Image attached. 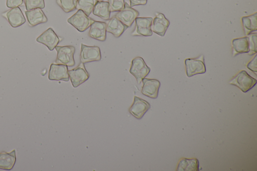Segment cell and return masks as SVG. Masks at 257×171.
Listing matches in <instances>:
<instances>
[{"label": "cell", "instance_id": "obj_1", "mask_svg": "<svg viewBox=\"0 0 257 171\" xmlns=\"http://www.w3.org/2000/svg\"><path fill=\"white\" fill-rule=\"evenodd\" d=\"M256 83V79L250 76L245 70L240 71L229 82L230 84L237 87L244 93L250 90Z\"/></svg>", "mask_w": 257, "mask_h": 171}, {"label": "cell", "instance_id": "obj_2", "mask_svg": "<svg viewBox=\"0 0 257 171\" xmlns=\"http://www.w3.org/2000/svg\"><path fill=\"white\" fill-rule=\"evenodd\" d=\"M57 55L55 60L56 64H63L72 67L75 65L74 55L75 48L73 46H57L55 48Z\"/></svg>", "mask_w": 257, "mask_h": 171}, {"label": "cell", "instance_id": "obj_3", "mask_svg": "<svg viewBox=\"0 0 257 171\" xmlns=\"http://www.w3.org/2000/svg\"><path fill=\"white\" fill-rule=\"evenodd\" d=\"M150 70V68L147 65L142 57H137L132 60L130 73L136 78L138 84L141 83Z\"/></svg>", "mask_w": 257, "mask_h": 171}, {"label": "cell", "instance_id": "obj_4", "mask_svg": "<svg viewBox=\"0 0 257 171\" xmlns=\"http://www.w3.org/2000/svg\"><path fill=\"white\" fill-rule=\"evenodd\" d=\"M186 73L187 77H191L197 74L205 73L206 67L203 55L197 58H188L185 60Z\"/></svg>", "mask_w": 257, "mask_h": 171}, {"label": "cell", "instance_id": "obj_5", "mask_svg": "<svg viewBox=\"0 0 257 171\" xmlns=\"http://www.w3.org/2000/svg\"><path fill=\"white\" fill-rule=\"evenodd\" d=\"M94 21L82 10H78L76 13L68 19L67 22L78 31L82 32L87 29Z\"/></svg>", "mask_w": 257, "mask_h": 171}, {"label": "cell", "instance_id": "obj_6", "mask_svg": "<svg viewBox=\"0 0 257 171\" xmlns=\"http://www.w3.org/2000/svg\"><path fill=\"white\" fill-rule=\"evenodd\" d=\"M135 28L131 35L134 36H151L153 34L151 24L152 17H137L135 19Z\"/></svg>", "mask_w": 257, "mask_h": 171}, {"label": "cell", "instance_id": "obj_7", "mask_svg": "<svg viewBox=\"0 0 257 171\" xmlns=\"http://www.w3.org/2000/svg\"><path fill=\"white\" fill-rule=\"evenodd\" d=\"M101 59V52L98 46H89L81 44L80 59L81 63H85L98 61Z\"/></svg>", "mask_w": 257, "mask_h": 171}, {"label": "cell", "instance_id": "obj_8", "mask_svg": "<svg viewBox=\"0 0 257 171\" xmlns=\"http://www.w3.org/2000/svg\"><path fill=\"white\" fill-rule=\"evenodd\" d=\"M68 73L74 88L84 83L89 77V74L86 71L84 63L81 62L75 68L68 70Z\"/></svg>", "mask_w": 257, "mask_h": 171}, {"label": "cell", "instance_id": "obj_9", "mask_svg": "<svg viewBox=\"0 0 257 171\" xmlns=\"http://www.w3.org/2000/svg\"><path fill=\"white\" fill-rule=\"evenodd\" d=\"M139 15L138 11L130 7L127 3H124V8L119 11L114 16L123 24L130 27Z\"/></svg>", "mask_w": 257, "mask_h": 171}, {"label": "cell", "instance_id": "obj_10", "mask_svg": "<svg viewBox=\"0 0 257 171\" xmlns=\"http://www.w3.org/2000/svg\"><path fill=\"white\" fill-rule=\"evenodd\" d=\"M60 40L52 28H49L40 35L36 41L45 45L50 51L53 50Z\"/></svg>", "mask_w": 257, "mask_h": 171}, {"label": "cell", "instance_id": "obj_11", "mask_svg": "<svg viewBox=\"0 0 257 171\" xmlns=\"http://www.w3.org/2000/svg\"><path fill=\"white\" fill-rule=\"evenodd\" d=\"M48 79L50 80L68 81L69 76L67 66L56 63L51 64L49 71Z\"/></svg>", "mask_w": 257, "mask_h": 171}, {"label": "cell", "instance_id": "obj_12", "mask_svg": "<svg viewBox=\"0 0 257 171\" xmlns=\"http://www.w3.org/2000/svg\"><path fill=\"white\" fill-rule=\"evenodd\" d=\"M2 16L8 20L13 28L20 27L26 22L24 16L19 7L12 8L2 13Z\"/></svg>", "mask_w": 257, "mask_h": 171}, {"label": "cell", "instance_id": "obj_13", "mask_svg": "<svg viewBox=\"0 0 257 171\" xmlns=\"http://www.w3.org/2000/svg\"><path fill=\"white\" fill-rule=\"evenodd\" d=\"M151 105L147 101L134 96V102L130 107V113L138 119H141L146 112L150 108Z\"/></svg>", "mask_w": 257, "mask_h": 171}, {"label": "cell", "instance_id": "obj_14", "mask_svg": "<svg viewBox=\"0 0 257 171\" xmlns=\"http://www.w3.org/2000/svg\"><path fill=\"white\" fill-rule=\"evenodd\" d=\"M170 25V21L164 14L156 13V16L151 24L152 31L158 35L163 37Z\"/></svg>", "mask_w": 257, "mask_h": 171}, {"label": "cell", "instance_id": "obj_15", "mask_svg": "<svg viewBox=\"0 0 257 171\" xmlns=\"http://www.w3.org/2000/svg\"><path fill=\"white\" fill-rule=\"evenodd\" d=\"M142 93L150 98L155 99L158 96L160 82L154 79L144 78L142 81Z\"/></svg>", "mask_w": 257, "mask_h": 171}, {"label": "cell", "instance_id": "obj_16", "mask_svg": "<svg viewBox=\"0 0 257 171\" xmlns=\"http://www.w3.org/2000/svg\"><path fill=\"white\" fill-rule=\"evenodd\" d=\"M88 36L100 41H104L106 38V24L94 21L90 26Z\"/></svg>", "mask_w": 257, "mask_h": 171}, {"label": "cell", "instance_id": "obj_17", "mask_svg": "<svg viewBox=\"0 0 257 171\" xmlns=\"http://www.w3.org/2000/svg\"><path fill=\"white\" fill-rule=\"evenodd\" d=\"M106 24V32L112 34L115 37H119L128 28L115 16L108 20Z\"/></svg>", "mask_w": 257, "mask_h": 171}, {"label": "cell", "instance_id": "obj_18", "mask_svg": "<svg viewBox=\"0 0 257 171\" xmlns=\"http://www.w3.org/2000/svg\"><path fill=\"white\" fill-rule=\"evenodd\" d=\"M27 20L31 26H35L38 24L47 22L48 19L41 9L37 8L25 12Z\"/></svg>", "mask_w": 257, "mask_h": 171}, {"label": "cell", "instance_id": "obj_19", "mask_svg": "<svg viewBox=\"0 0 257 171\" xmlns=\"http://www.w3.org/2000/svg\"><path fill=\"white\" fill-rule=\"evenodd\" d=\"M16 161V150L10 152L3 151L0 152V169L6 170H11Z\"/></svg>", "mask_w": 257, "mask_h": 171}, {"label": "cell", "instance_id": "obj_20", "mask_svg": "<svg viewBox=\"0 0 257 171\" xmlns=\"http://www.w3.org/2000/svg\"><path fill=\"white\" fill-rule=\"evenodd\" d=\"M232 55L233 57L249 52L248 38L247 36L234 39L232 41Z\"/></svg>", "mask_w": 257, "mask_h": 171}, {"label": "cell", "instance_id": "obj_21", "mask_svg": "<svg viewBox=\"0 0 257 171\" xmlns=\"http://www.w3.org/2000/svg\"><path fill=\"white\" fill-rule=\"evenodd\" d=\"M92 13L102 19L108 20L110 18V11L108 2L97 1L93 8Z\"/></svg>", "mask_w": 257, "mask_h": 171}, {"label": "cell", "instance_id": "obj_22", "mask_svg": "<svg viewBox=\"0 0 257 171\" xmlns=\"http://www.w3.org/2000/svg\"><path fill=\"white\" fill-rule=\"evenodd\" d=\"M241 22L244 33L248 35L257 30V13L248 16L242 17Z\"/></svg>", "mask_w": 257, "mask_h": 171}, {"label": "cell", "instance_id": "obj_23", "mask_svg": "<svg viewBox=\"0 0 257 171\" xmlns=\"http://www.w3.org/2000/svg\"><path fill=\"white\" fill-rule=\"evenodd\" d=\"M177 171H199V162L197 158H182L177 168Z\"/></svg>", "mask_w": 257, "mask_h": 171}, {"label": "cell", "instance_id": "obj_24", "mask_svg": "<svg viewBox=\"0 0 257 171\" xmlns=\"http://www.w3.org/2000/svg\"><path fill=\"white\" fill-rule=\"evenodd\" d=\"M97 2L96 0H78L76 9L82 10L89 16Z\"/></svg>", "mask_w": 257, "mask_h": 171}, {"label": "cell", "instance_id": "obj_25", "mask_svg": "<svg viewBox=\"0 0 257 171\" xmlns=\"http://www.w3.org/2000/svg\"><path fill=\"white\" fill-rule=\"evenodd\" d=\"M77 1L78 0H56V3L65 13H69L76 9Z\"/></svg>", "mask_w": 257, "mask_h": 171}, {"label": "cell", "instance_id": "obj_26", "mask_svg": "<svg viewBox=\"0 0 257 171\" xmlns=\"http://www.w3.org/2000/svg\"><path fill=\"white\" fill-rule=\"evenodd\" d=\"M26 9L27 11L45 8L44 0H24Z\"/></svg>", "mask_w": 257, "mask_h": 171}, {"label": "cell", "instance_id": "obj_27", "mask_svg": "<svg viewBox=\"0 0 257 171\" xmlns=\"http://www.w3.org/2000/svg\"><path fill=\"white\" fill-rule=\"evenodd\" d=\"M248 44H249V52L247 53L250 56L255 54L257 52L256 42L257 35L256 33H251L248 35Z\"/></svg>", "mask_w": 257, "mask_h": 171}, {"label": "cell", "instance_id": "obj_28", "mask_svg": "<svg viewBox=\"0 0 257 171\" xmlns=\"http://www.w3.org/2000/svg\"><path fill=\"white\" fill-rule=\"evenodd\" d=\"M110 12H119L124 7V0H107Z\"/></svg>", "mask_w": 257, "mask_h": 171}, {"label": "cell", "instance_id": "obj_29", "mask_svg": "<svg viewBox=\"0 0 257 171\" xmlns=\"http://www.w3.org/2000/svg\"><path fill=\"white\" fill-rule=\"evenodd\" d=\"M23 3V0H7V7L9 8L19 7Z\"/></svg>", "mask_w": 257, "mask_h": 171}, {"label": "cell", "instance_id": "obj_30", "mask_svg": "<svg viewBox=\"0 0 257 171\" xmlns=\"http://www.w3.org/2000/svg\"><path fill=\"white\" fill-rule=\"evenodd\" d=\"M256 57L257 55H255L252 60L249 62L246 67L248 69L253 72L256 74L257 68H256Z\"/></svg>", "mask_w": 257, "mask_h": 171}, {"label": "cell", "instance_id": "obj_31", "mask_svg": "<svg viewBox=\"0 0 257 171\" xmlns=\"http://www.w3.org/2000/svg\"><path fill=\"white\" fill-rule=\"evenodd\" d=\"M130 6L131 7L138 5H145L147 0H129Z\"/></svg>", "mask_w": 257, "mask_h": 171}, {"label": "cell", "instance_id": "obj_32", "mask_svg": "<svg viewBox=\"0 0 257 171\" xmlns=\"http://www.w3.org/2000/svg\"><path fill=\"white\" fill-rule=\"evenodd\" d=\"M97 1H103V0H96Z\"/></svg>", "mask_w": 257, "mask_h": 171}]
</instances>
